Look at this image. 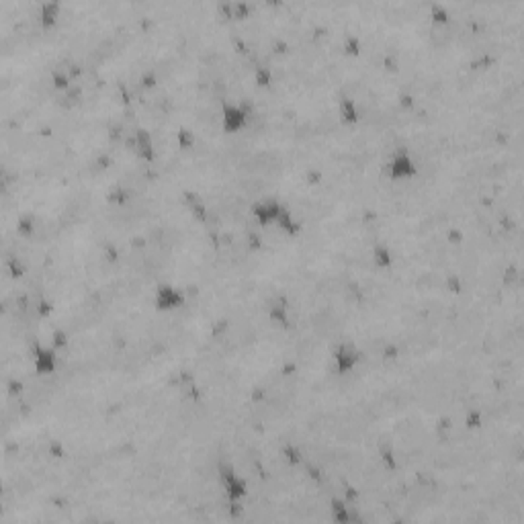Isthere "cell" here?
<instances>
[{
	"label": "cell",
	"mask_w": 524,
	"mask_h": 524,
	"mask_svg": "<svg viewBox=\"0 0 524 524\" xmlns=\"http://www.w3.org/2000/svg\"><path fill=\"white\" fill-rule=\"evenodd\" d=\"M185 301H187L185 291L172 283H160L154 291V308L158 312H174L183 308Z\"/></svg>",
	"instance_id": "obj_2"
},
{
	"label": "cell",
	"mask_w": 524,
	"mask_h": 524,
	"mask_svg": "<svg viewBox=\"0 0 524 524\" xmlns=\"http://www.w3.org/2000/svg\"><path fill=\"white\" fill-rule=\"evenodd\" d=\"M430 14H432L434 21H447V17H449L447 8L443 4H432L430 6Z\"/></svg>",
	"instance_id": "obj_13"
},
{
	"label": "cell",
	"mask_w": 524,
	"mask_h": 524,
	"mask_svg": "<svg viewBox=\"0 0 524 524\" xmlns=\"http://www.w3.org/2000/svg\"><path fill=\"white\" fill-rule=\"evenodd\" d=\"M31 356H33V369L37 375L46 377V375H54L58 371V354L52 346H46L41 342H35L31 348Z\"/></svg>",
	"instance_id": "obj_5"
},
{
	"label": "cell",
	"mask_w": 524,
	"mask_h": 524,
	"mask_svg": "<svg viewBox=\"0 0 524 524\" xmlns=\"http://www.w3.org/2000/svg\"><path fill=\"white\" fill-rule=\"evenodd\" d=\"M385 174L392 181L401 183V181L414 179L418 174V164L405 148H397L385 162Z\"/></svg>",
	"instance_id": "obj_1"
},
{
	"label": "cell",
	"mask_w": 524,
	"mask_h": 524,
	"mask_svg": "<svg viewBox=\"0 0 524 524\" xmlns=\"http://www.w3.org/2000/svg\"><path fill=\"white\" fill-rule=\"evenodd\" d=\"M250 109L244 103H223L221 105V128L225 133H238L248 125Z\"/></svg>",
	"instance_id": "obj_3"
},
{
	"label": "cell",
	"mask_w": 524,
	"mask_h": 524,
	"mask_svg": "<svg viewBox=\"0 0 524 524\" xmlns=\"http://www.w3.org/2000/svg\"><path fill=\"white\" fill-rule=\"evenodd\" d=\"M287 209V205L274 196H266L261 199L252 205V217L259 221V225H276L279 217L283 215V211Z\"/></svg>",
	"instance_id": "obj_4"
},
{
	"label": "cell",
	"mask_w": 524,
	"mask_h": 524,
	"mask_svg": "<svg viewBox=\"0 0 524 524\" xmlns=\"http://www.w3.org/2000/svg\"><path fill=\"white\" fill-rule=\"evenodd\" d=\"M375 261L379 262V264H383V266H387V264L392 262L390 250H387L385 246H377V248H375Z\"/></svg>",
	"instance_id": "obj_12"
},
{
	"label": "cell",
	"mask_w": 524,
	"mask_h": 524,
	"mask_svg": "<svg viewBox=\"0 0 524 524\" xmlns=\"http://www.w3.org/2000/svg\"><path fill=\"white\" fill-rule=\"evenodd\" d=\"M340 115H342V121L354 123V121L359 119V111H356V105H354L350 99H342V101H340Z\"/></svg>",
	"instance_id": "obj_11"
},
{
	"label": "cell",
	"mask_w": 524,
	"mask_h": 524,
	"mask_svg": "<svg viewBox=\"0 0 524 524\" xmlns=\"http://www.w3.org/2000/svg\"><path fill=\"white\" fill-rule=\"evenodd\" d=\"M334 363H336V371L340 375H346V373L354 371V367L361 363V350L352 342H342V344H338V348L334 352Z\"/></svg>",
	"instance_id": "obj_7"
},
{
	"label": "cell",
	"mask_w": 524,
	"mask_h": 524,
	"mask_svg": "<svg viewBox=\"0 0 524 524\" xmlns=\"http://www.w3.org/2000/svg\"><path fill=\"white\" fill-rule=\"evenodd\" d=\"M135 152L143 158V160H152L154 158V139H152V133L143 128L135 130L133 133V139H131Z\"/></svg>",
	"instance_id": "obj_8"
},
{
	"label": "cell",
	"mask_w": 524,
	"mask_h": 524,
	"mask_svg": "<svg viewBox=\"0 0 524 524\" xmlns=\"http://www.w3.org/2000/svg\"><path fill=\"white\" fill-rule=\"evenodd\" d=\"M270 316H272V318H279V320H283V322H285V318H287V310H285L283 301H279V303H274V305L270 308Z\"/></svg>",
	"instance_id": "obj_14"
},
{
	"label": "cell",
	"mask_w": 524,
	"mask_h": 524,
	"mask_svg": "<svg viewBox=\"0 0 524 524\" xmlns=\"http://www.w3.org/2000/svg\"><path fill=\"white\" fill-rule=\"evenodd\" d=\"M332 514H334L336 523L342 524L359 523L361 521V514H356L352 508H348L342 500H332Z\"/></svg>",
	"instance_id": "obj_9"
},
{
	"label": "cell",
	"mask_w": 524,
	"mask_h": 524,
	"mask_svg": "<svg viewBox=\"0 0 524 524\" xmlns=\"http://www.w3.org/2000/svg\"><path fill=\"white\" fill-rule=\"evenodd\" d=\"M219 477H221V483H223V490H225L230 502H240L242 498H246L248 485H246V481L234 471L232 465L219 463Z\"/></svg>",
	"instance_id": "obj_6"
},
{
	"label": "cell",
	"mask_w": 524,
	"mask_h": 524,
	"mask_svg": "<svg viewBox=\"0 0 524 524\" xmlns=\"http://www.w3.org/2000/svg\"><path fill=\"white\" fill-rule=\"evenodd\" d=\"M60 10H62V4L58 0H46V2H41V6H39V19H41V23L46 27L54 25L56 19L60 17Z\"/></svg>",
	"instance_id": "obj_10"
}]
</instances>
